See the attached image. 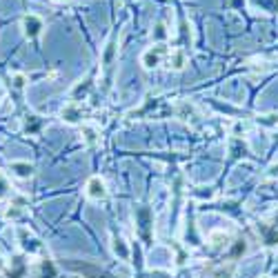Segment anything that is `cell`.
I'll list each match as a JSON object with an SVG mask.
<instances>
[{"instance_id": "cell-1", "label": "cell", "mask_w": 278, "mask_h": 278, "mask_svg": "<svg viewBox=\"0 0 278 278\" xmlns=\"http://www.w3.org/2000/svg\"><path fill=\"white\" fill-rule=\"evenodd\" d=\"M16 236H18V243H20V247H23V252H27L29 256L43 254V243H40V240L36 238V236L31 234L29 229L18 227V229H16Z\"/></svg>"}, {"instance_id": "cell-2", "label": "cell", "mask_w": 278, "mask_h": 278, "mask_svg": "<svg viewBox=\"0 0 278 278\" xmlns=\"http://www.w3.org/2000/svg\"><path fill=\"white\" fill-rule=\"evenodd\" d=\"M165 56H167V47H165V45H156V47H149L147 51L140 56V63H143L145 69H153V67H158Z\"/></svg>"}, {"instance_id": "cell-3", "label": "cell", "mask_w": 278, "mask_h": 278, "mask_svg": "<svg viewBox=\"0 0 278 278\" xmlns=\"http://www.w3.org/2000/svg\"><path fill=\"white\" fill-rule=\"evenodd\" d=\"M85 194L89 201H105L107 198V185L101 176H91L87 180V187H85Z\"/></svg>"}, {"instance_id": "cell-4", "label": "cell", "mask_w": 278, "mask_h": 278, "mask_svg": "<svg viewBox=\"0 0 278 278\" xmlns=\"http://www.w3.org/2000/svg\"><path fill=\"white\" fill-rule=\"evenodd\" d=\"M43 29H45L43 18H38L36 14H27L23 18V31H25V36H27L29 40L38 38V36L43 34Z\"/></svg>"}, {"instance_id": "cell-5", "label": "cell", "mask_w": 278, "mask_h": 278, "mask_svg": "<svg viewBox=\"0 0 278 278\" xmlns=\"http://www.w3.org/2000/svg\"><path fill=\"white\" fill-rule=\"evenodd\" d=\"M60 116H63V120L67 123V125H78V123L82 120V116H85V111H82V107L78 105V102H69V105L63 107Z\"/></svg>"}, {"instance_id": "cell-6", "label": "cell", "mask_w": 278, "mask_h": 278, "mask_svg": "<svg viewBox=\"0 0 278 278\" xmlns=\"http://www.w3.org/2000/svg\"><path fill=\"white\" fill-rule=\"evenodd\" d=\"M9 172H14L18 178H29L34 174V165L27 160H14V163H9Z\"/></svg>"}, {"instance_id": "cell-7", "label": "cell", "mask_w": 278, "mask_h": 278, "mask_svg": "<svg viewBox=\"0 0 278 278\" xmlns=\"http://www.w3.org/2000/svg\"><path fill=\"white\" fill-rule=\"evenodd\" d=\"M185 60H187V58H185V51H182V49H174L167 58V67L174 69V72H180V69L185 67Z\"/></svg>"}, {"instance_id": "cell-8", "label": "cell", "mask_w": 278, "mask_h": 278, "mask_svg": "<svg viewBox=\"0 0 278 278\" xmlns=\"http://www.w3.org/2000/svg\"><path fill=\"white\" fill-rule=\"evenodd\" d=\"M111 250H114V254L118 256L120 260L129 258V247H127V243L120 238V236H114V238H111Z\"/></svg>"}, {"instance_id": "cell-9", "label": "cell", "mask_w": 278, "mask_h": 278, "mask_svg": "<svg viewBox=\"0 0 278 278\" xmlns=\"http://www.w3.org/2000/svg\"><path fill=\"white\" fill-rule=\"evenodd\" d=\"M43 125H45V120L40 118V116H27V120H25V131L36 136L40 129H43Z\"/></svg>"}, {"instance_id": "cell-10", "label": "cell", "mask_w": 278, "mask_h": 278, "mask_svg": "<svg viewBox=\"0 0 278 278\" xmlns=\"http://www.w3.org/2000/svg\"><path fill=\"white\" fill-rule=\"evenodd\" d=\"M23 216H27V209H25L20 202H14V205L7 207L5 211V221H20Z\"/></svg>"}, {"instance_id": "cell-11", "label": "cell", "mask_w": 278, "mask_h": 278, "mask_svg": "<svg viewBox=\"0 0 278 278\" xmlns=\"http://www.w3.org/2000/svg\"><path fill=\"white\" fill-rule=\"evenodd\" d=\"M89 89H91V82H89V80H85V82H78V85L72 89V102L82 101V98H85L87 94H89Z\"/></svg>"}, {"instance_id": "cell-12", "label": "cell", "mask_w": 278, "mask_h": 278, "mask_svg": "<svg viewBox=\"0 0 278 278\" xmlns=\"http://www.w3.org/2000/svg\"><path fill=\"white\" fill-rule=\"evenodd\" d=\"M114 56H116V43H114V40H109L107 47H105V53H102V65L109 67V65L114 63Z\"/></svg>"}, {"instance_id": "cell-13", "label": "cell", "mask_w": 278, "mask_h": 278, "mask_svg": "<svg viewBox=\"0 0 278 278\" xmlns=\"http://www.w3.org/2000/svg\"><path fill=\"white\" fill-rule=\"evenodd\" d=\"M82 140H85V145H96L98 143V131L94 129V127H82Z\"/></svg>"}, {"instance_id": "cell-14", "label": "cell", "mask_w": 278, "mask_h": 278, "mask_svg": "<svg viewBox=\"0 0 278 278\" xmlns=\"http://www.w3.org/2000/svg\"><path fill=\"white\" fill-rule=\"evenodd\" d=\"M23 272H25V260H23V258H14V260H11L9 276H11V278H18Z\"/></svg>"}, {"instance_id": "cell-15", "label": "cell", "mask_w": 278, "mask_h": 278, "mask_svg": "<svg viewBox=\"0 0 278 278\" xmlns=\"http://www.w3.org/2000/svg\"><path fill=\"white\" fill-rule=\"evenodd\" d=\"M9 180H7V176L2 172H0V201L2 198H7V194H9Z\"/></svg>"}, {"instance_id": "cell-16", "label": "cell", "mask_w": 278, "mask_h": 278, "mask_svg": "<svg viewBox=\"0 0 278 278\" xmlns=\"http://www.w3.org/2000/svg\"><path fill=\"white\" fill-rule=\"evenodd\" d=\"M11 80H14L16 89H23L25 82H27V76H25V74H14V78H11Z\"/></svg>"}, {"instance_id": "cell-17", "label": "cell", "mask_w": 278, "mask_h": 278, "mask_svg": "<svg viewBox=\"0 0 278 278\" xmlns=\"http://www.w3.org/2000/svg\"><path fill=\"white\" fill-rule=\"evenodd\" d=\"M165 36H167V31H165V25L158 23V25H156V38H165Z\"/></svg>"}, {"instance_id": "cell-18", "label": "cell", "mask_w": 278, "mask_h": 278, "mask_svg": "<svg viewBox=\"0 0 278 278\" xmlns=\"http://www.w3.org/2000/svg\"><path fill=\"white\" fill-rule=\"evenodd\" d=\"M53 2H69V0H53Z\"/></svg>"}, {"instance_id": "cell-19", "label": "cell", "mask_w": 278, "mask_h": 278, "mask_svg": "<svg viewBox=\"0 0 278 278\" xmlns=\"http://www.w3.org/2000/svg\"><path fill=\"white\" fill-rule=\"evenodd\" d=\"M263 278H267V276H263Z\"/></svg>"}]
</instances>
